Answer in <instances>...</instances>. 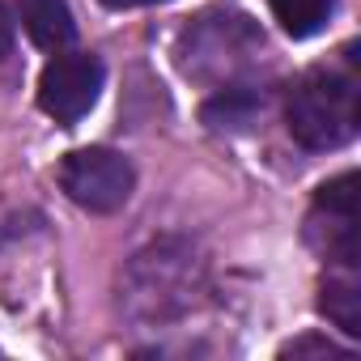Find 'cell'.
Returning <instances> with one entry per match:
<instances>
[{
  "instance_id": "6da1fadb",
  "label": "cell",
  "mask_w": 361,
  "mask_h": 361,
  "mask_svg": "<svg viewBox=\"0 0 361 361\" xmlns=\"http://www.w3.org/2000/svg\"><path fill=\"white\" fill-rule=\"evenodd\" d=\"M285 123L289 136L306 149H340L357 136L361 123V94H357V77L336 73V68H319L306 73L285 102Z\"/></svg>"
},
{
  "instance_id": "7a4b0ae2",
  "label": "cell",
  "mask_w": 361,
  "mask_h": 361,
  "mask_svg": "<svg viewBox=\"0 0 361 361\" xmlns=\"http://www.w3.org/2000/svg\"><path fill=\"white\" fill-rule=\"evenodd\" d=\"M128 302L132 310H140L145 319H166L174 310H183L196 289V264L192 251L174 247V243H157L145 255H136L132 272H128Z\"/></svg>"
},
{
  "instance_id": "3957f363",
  "label": "cell",
  "mask_w": 361,
  "mask_h": 361,
  "mask_svg": "<svg viewBox=\"0 0 361 361\" xmlns=\"http://www.w3.org/2000/svg\"><path fill=\"white\" fill-rule=\"evenodd\" d=\"M60 188L85 213H115L132 200L136 170L115 149H77L60 166Z\"/></svg>"
},
{
  "instance_id": "277c9868",
  "label": "cell",
  "mask_w": 361,
  "mask_h": 361,
  "mask_svg": "<svg viewBox=\"0 0 361 361\" xmlns=\"http://www.w3.org/2000/svg\"><path fill=\"white\" fill-rule=\"evenodd\" d=\"M102 81H106V68L98 56H85V51H64L56 56L43 77H39V106L43 115H51L56 123L73 128L77 119H85L102 94Z\"/></svg>"
},
{
  "instance_id": "5b68a950",
  "label": "cell",
  "mask_w": 361,
  "mask_h": 361,
  "mask_svg": "<svg viewBox=\"0 0 361 361\" xmlns=\"http://www.w3.org/2000/svg\"><path fill=\"white\" fill-rule=\"evenodd\" d=\"M314 217H327V226H310V230H327L323 255L353 272L361 264V255H357V170H344L331 183L319 188Z\"/></svg>"
},
{
  "instance_id": "8992f818",
  "label": "cell",
  "mask_w": 361,
  "mask_h": 361,
  "mask_svg": "<svg viewBox=\"0 0 361 361\" xmlns=\"http://www.w3.org/2000/svg\"><path fill=\"white\" fill-rule=\"evenodd\" d=\"M22 26L43 51H64L77 39L68 0H22Z\"/></svg>"
},
{
  "instance_id": "52a82bcc",
  "label": "cell",
  "mask_w": 361,
  "mask_h": 361,
  "mask_svg": "<svg viewBox=\"0 0 361 361\" xmlns=\"http://www.w3.org/2000/svg\"><path fill=\"white\" fill-rule=\"evenodd\" d=\"M268 5H272L276 22L285 26V35H293V39L319 35L336 13V0H268Z\"/></svg>"
},
{
  "instance_id": "ba28073f",
  "label": "cell",
  "mask_w": 361,
  "mask_h": 361,
  "mask_svg": "<svg viewBox=\"0 0 361 361\" xmlns=\"http://www.w3.org/2000/svg\"><path fill=\"white\" fill-rule=\"evenodd\" d=\"M319 310L344 331V336H361V289L357 281H323V298H319Z\"/></svg>"
},
{
  "instance_id": "9c48e42d",
  "label": "cell",
  "mask_w": 361,
  "mask_h": 361,
  "mask_svg": "<svg viewBox=\"0 0 361 361\" xmlns=\"http://www.w3.org/2000/svg\"><path fill=\"white\" fill-rule=\"evenodd\" d=\"M255 115V94L251 90H221L217 98L204 102V123L209 128H247Z\"/></svg>"
},
{
  "instance_id": "30bf717a",
  "label": "cell",
  "mask_w": 361,
  "mask_h": 361,
  "mask_svg": "<svg viewBox=\"0 0 361 361\" xmlns=\"http://www.w3.org/2000/svg\"><path fill=\"white\" fill-rule=\"evenodd\" d=\"M306 353H319V357H344L336 344H327V340H314V336H306V340H293V344H285V348H281V357H306Z\"/></svg>"
},
{
  "instance_id": "8fae6325",
  "label": "cell",
  "mask_w": 361,
  "mask_h": 361,
  "mask_svg": "<svg viewBox=\"0 0 361 361\" xmlns=\"http://www.w3.org/2000/svg\"><path fill=\"white\" fill-rule=\"evenodd\" d=\"M13 51V18L5 9V0H0V60H5Z\"/></svg>"
},
{
  "instance_id": "7c38bea8",
  "label": "cell",
  "mask_w": 361,
  "mask_h": 361,
  "mask_svg": "<svg viewBox=\"0 0 361 361\" xmlns=\"http://www.w3.org/2000/svg\"><path fill=\"white\" fill-rule=\"evenodd\" d=\"M106 9H145V5H157V0H102Z\"/></svg>"
}]
</instances>
